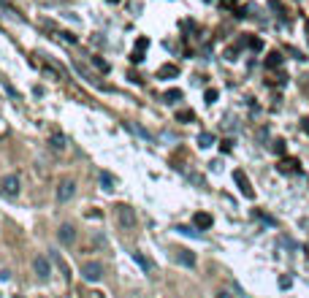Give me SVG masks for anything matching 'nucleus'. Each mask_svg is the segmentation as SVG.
<instances>
[{
	"mask_svg": "<svg viewBox=\"0 0 309 298\" xmlns=\"http://www.w3.org/2000/svg\"><path fill=\"white\" fill-rule=\"evenodd\" d=\"M19 190H22V182H19L17 174H6L0 179V195H3V198L14 201L19 195Z\"/></svg>",
	"mask_w": 309,
	"mask_h": 298,
	"instance_id": "obj_1",
	"label": "nucleus"
},
{
	"mask_svg": "<svg viewBox=\"0 0 309 298\" xmlns=\"http://www.w3.org/2000/svg\"><path fill=\"white\" fill-rule=\"evenodd\" d=\"M117 222L122 225L125 230H133L136 222H139V217H136V211L130 209L128 204H119V206H117Z\"/></svg>",
	"mask_w": 309,
	"mask_h": 298,
	"instance_id": "obj_2",
	"label": "nucleus"
},
{
	"mask_svg": "<svg viewBox=\"0 0 309 298\" xmlns=\"http://www.w3.org/2000/svg\"><path fill=\"white\" fill-rule=\"evenodd\" d=\"M100 276H103V263H98V260H90V263L82 266V279L84 282H98Z\"/></svg>",
	"mask_w": 309,
	"mask_h": 298,
	"instance_id": "obj_3",
	"label": "nucleus"
},
{
	"mask_svg": "<svg viewBox=\"0 0 309 298\" xmlns=\"http://www.w3.org/2000/svg\"><path fill=\"white\" fill-rule=\"evenodd\" d=\"M73 195H76V182H73V179H65V182H60L57 193H54L57 204H68V201L73 198Z\"/></svg>",
	"mask_w": 309,
	"mask_h": 298,
	"instance_id": "obj_4",
	"label": "nucleus"
},
{
	"mask_svg": "<svg viewBox=\"0 0 309 298\" xmlns=\"http://www.w3.org/2000/svg\"><path fill=\"white\" fill-rule=\"evenodd\" d=\"M234 179H236V184H239V190H241L244 198H255V190H252V184H250V179H247L244 171H234Z\"/></svg>",
	"mask_w": 309,
	"mask_h": 298,
	"instance_id": "obj_5",
	"label": "nucleus"
},
{
	"mask_svg": "<svg viewBox=\"0 0 309 298\" xmlns=\"http://www.w3.org/2000/svg\"><path fill=\"white\" fill-rule=\"evenodd\" d=\"M33 271H35V276H38V279H49V276H52V269H49V260L44 255H38L33 260Z\"/></svg>",
	"mask_w": 309,
	"mask_h": 298,
	"instance_id": "obj_6",
	"label": "nucleus"
},
{
	"mask_svg": "<svg viewBox=\"0 0 309 298\" xmlns=\"http://www.w3.org/2000/svg\"><path fill=\"white\" fill-rule=\"evenodd\" d=\"M57 239H60V244H65V247H71L76 241V228L71 225V222H65V225H60V230H57Z\"/></svg>",
	"mask_w": 309,
	"mask_h": 298,
	"instance_id": "obj_7",
	"label": "nucleus"
},
{
	"mask_svg": "<svg viewBox=\"0 0 309 298\" xmlns=\"http://www.w3.org/2000/svg\"><path fill=\"white\" fill-rule=\"evenodd\" d=\"M174 260L179 266H185V269H192V266H195V255H192L190 250H174Z\"/></svg>",
	"mask_w": 309,
	"mask_h": 298,
	"instance_id": "obj_8",
	"label": "nucleus"
},
{
	"mask_svg": "<svg viewBox=\"0 0 309 298\" xmlns=\"http://www.w3.org/2000/svg\"><path fill=\"white\" fill-rule=\"evenodd\" d=\"M212 214H206V211H195V217H192V225H195V228L198 230H209L212 228Z\"/></svg>",
	"mask_w": 309,
	"mask_h": 298,
	"instance_id": "obj_9",
	"label": "nucleus"
},
{
	"mask_svg": "<svg viewBox=\"0 0 309 298\" xmlns=\"http://www.w3.org/2000/svg\"><path fill=\"white\" fill-rule=\"evenodd\" d=\"M146 46H149V38H139V41H136L133 54H130V60H133V63H141V60H144V49Z\"/></svg>",
	"mask_w": 309,
	"mask_h": 298,
	"instance_id": "obj_10",
	"label": "nucleus"
},
{
	"mask_svg": "<svg viewBox=\"0 0 309 298\" xmlns=\"http://www.w3.org/2000/svg\"><path fill=\"white\" fill-rule=\"evenodd\" d=\"M158 76L160 79H174V76H179V65H174V63H171V65H163V68L158 70Z\"/></svg>",
	"mask_w": 309,
	"mask_h": 298,
	"instance_id": "obj_11",
	"label": "nucleus"
},
{
	"mask_svg": "<svg viewBox=\"0 0 309 298\" xmlns=\"http://www.w3.org/2000/svg\"><path fill=\"white\" fill-rule=\"evenodd\" d=\"M293 171H298V160L285 158V160L280 163V174H293Z\"/></svg>",
	"mask_w": 309,
	"mask_h": 298,
	"instance_id": "obj_12",
	"label": "nucleus"
},
{
	"mask_svg": "<svg viewBox=\"0 0 309 298\" xmlns=\"http://www.w3.org/2000/svg\"><path fill=\"white\" fill-rule=\"evenodd\" d=\"M49 146H52L54 152H63V149H65V138L60 133H52V136H49Z\"/></svg>",
	"mask_w": 309,
	"mask_h": 298,
	"instance_id": "obj_13",
	"label": "nucleus"
},
{
	"mask_svg": "<svg viewBox=\"0 0 309 298\" xmlns=\"http://www.w3.org/2000/svg\"><path fill=\"white\" fill-rule=\"evenodd\" d=\"M280 65H282V54H280V52H271V54L266 57V68H268V70L280 68Z\"/></svg>",
	"mask_w": 309,
	"mask_h": 298,
	"instance_id": "obj_14",
	"label": "nucleus"
},
{
	"mask_svg": "<svg viewBox=\"0 0 309 298\" xmlns=\"http://www.w3.org/2000/svg\"><path fill=\"white\" fill-rule=\"evenodd\" d=\"M195 119V114H192L190 109H182V111H176V122H192Z\"/></svg>",
	"mask_w": 309,
	"mask_h": 298,
	"instance_id": "obj_15",
	"label": "nucleus"
},
{
	"mask_svg": "<svg viewBox=\"0 0 309 298\" xmlns=\"http://www.w3.org/2000/svg\"><path fill=\"white\" fill-rule=\"evenodd\" d=\"M212 144H214V136H212V133H201L198 136V146H201V149H209Z\"/></svg>",
	"mask_w": 309,
	"mask_h": 298,
	"instance_id": "obj_16",
	"label": "nucleus"
},
{
	"mask_svg": "<svg viewBox=\"0 0 309 298\" xmlns=\"http://www.w3.org/2000/svg\"><path fill=\"white\" fill-rule=\"evenodd\" d=\"M179 98H182V90H166V95H163L166 103H176Z\"/></svg>",
	"mask_w": 309,
	"mask_h": 298,
	"instance_id": "obj_17",
	"label": "nucleus"
},
{
	"mask_svg": "<svg viewBox=\"0 0 309 298\" xmlns=\"http://www.w3.org/2000/svg\"><path fill=\"white\" fill-rule=\"evenodd\" d=\"M100 187L103 190H114V176L111 174H100Z\"/></svg>",
	"mask_w": 309,
	"mask_h": 298,
	"instance_id": "obj_18",
	"label": "nucleus"
},
{
	"mask_svg": "<svg viewBox=\"0 0 309 298\" xmlns=\"http://www.w3.org/2000/svg\"><path fill=\"white\" fill-rule=\"evenodd\" d=\"M133 260H136V263H139L144 271H152V263L146 260V257H141V252H133Z\"/></svg>",
	"mask_w": 309,
	"mask_h": 298,
	"instance_id": "obj_19",
	"label": "nucleus"
},
{
	"mask_svg": "<svg viewBox=\"0 0 309 298\" xmlns=\"http://www.w3.org/2000/svg\"><path fill=\"white\" fill-rule=\"evenodd\" d=\"M60 38H63V41H68V44H76V41H79V38H76V35L73 33H68V30H60Z\"/></svg>",
	"mask_w": 309,
	"mask_h": 298,
	"instance_id": "obj_20",
	"label": "nucleus"
},
{
	"mask_svg": "<svg viewBox=\"0 0 309 298\" xmlns=\"http://www.w3.org/2000/svg\"><path fill=\"white\" fill-rule=\"evenodd\" d=\"M247 46H250L252 52H261V49H263V41H261V38H250V41H247Z\"/></svg>",
	"mask_w": 309,
	"mask_h": 298,
	"instance_id": "obj_21",
	"label": "nucleus"
},
{
	"mask_svg": "<svg viewBox=\"0 0 309 298\" xmlns=\"http://www.w3.org/2000/svg\"><path fill=\"white\" fill-rule=\"evenodd\" d=\"M271 149H274L277 155H285V141H282V138H277L274 144H271Z\"/></svg>",
	"mask_w": 309,
	"mask_h": 298,
	"instance_id": "obj_22",
	"label": "nucleus"
},
{
	"mask_svg": "<svg viewBox=\"0 0 309 298\" xmlns=\"http://www.w3.org/2000/svg\"><path fill=\"white\" fill-rule=\"evenodd\" d=\"M204 98H206V103H214V100L220 98V92H217V90H206V95H204Z\"/></svg>",
	"mask_w": 309,
	"mask_h": 298,
	"instance_id": "obj_23",
	"label": "nucleus"
},
{
	"mask_svg": "<svg viewBox=\"0 0 309 298\" xmlns=\"http://www.w3.org/2000/svg\"><path fill=\"white\" fill-rule=\"evenodd\" d=\"M220 149H222V152H231V149H234V141H231V138H225V141H222V144H220Z\"/></svg>",
	"mask_w": 309,
	"mask_h": 298,
	"instance_id": "obj_24",
	"label": "nucleus"
},
{
	"mask_svg": "<svg viewBox=\"0 0 309 298\" xmlns=\"http://www.w3.org/2000/svg\"><path fill=\"white\" fill-rule=\"evenodd\" d=\"M3 87H6V92H8V95H11V98H14V100H19L17 90H14V87H11V84H8V82H3Z\"/></svg>",
	"mask_w": 309,
	"mask_h": 298,
	"instance_id": "obj_25",
	"label": "nucleus"
},
{
	"mask_svg": "<svg viewBox=\"0 0 309 298\" xmlns=\"http://www.w3.org/2000/svg\"><path fill=\"white\" fill-rule=\"evenodd\" d=\"M93 63H95V68H100V70H109V65H106L100 57H93Z\"/></svg>",
	"mask_w": 309,
	"mask_h": 298,
	"instance_id": "obj_26",
	"label": "nucleus"
},
{
	"mask_svg": "<svg viewBox=\"0 0 309 298\" xmlns=\"http://www.w3.org/2000/svg\"><path fill=\"white\" fill-rule=\"evenodd\" d=\"M84 298H106L100 290H90V293H84Z\"/></svg>",
	"mask_w": 309,
	"mask_h": 298,
	"instance_id": "obj_27",
	"label": "nucleus"
},
{
	"mask_svg": "<svg viewBox=\"0 0 309 298\" xmlns=\"http://www.w3.org/2000/svg\"><path fill=\"white\" fill-rule=\"evenodd\" d=\"M290 285H293L290 276H282V279H280V287H290Z\"/></svg>",
	"mask_w": 309,
	"mask_h": 298,
	"instance_id": "obj_28",
	"label": "nucleus"
},
{
	"mask_svg": "<svg viewBox=\"0 0 309 298\" xmlns=\"http://www.w3.org/2000/svg\"><path fill=\"white\" fill-rule=\"evenodd\" d=\"M301 130H304V133L309 136V119H301Z\"/></svg>",
	"mask_w": 309,
	"mask_h": 298,
	"instance_id": "obj_29",
	"label": "nucleus"
},
{
	"mask_svg": "<svg viewBox=\"0 0 309 298\" xmlns=\"http://www.w3.org/2000/svg\"><path fill=\"white\" fill-rule=\"evenodd\" d=\"M217 298H231V293H225V290H220V293H217Z\"/></svg>",
	"mask_w": 309,
	"mask_h": 298,
	"instance_id": "obj_30",
	"label": "nucleus"
},
{
	"mask_svg": "<svg viewBox=\"0 0 309 298\" xmlns=\"http://www.w3.org/2000/svg\"><path fill=\"white\" fill-rule=\"evenodd\" d=\"M307 33H309V19H307Z\"/></svg>",
	"mask_w": 309,
	"mask_h": 298,
	"instance_id": "obj_31",
	"label": "nucleus"
},
{
	"mask_svg": "<svg viewBox=\"0 0 309 298\" xmlns=\"http://www.w3.org/2000/svg\"><path fill=\"white\" fill-rule=\"evenodd\" d=\"M109 3H119V0H109Z\"/></svg>",
	"mask_w": 309,
	"mask_h": 298,
	"instance_id": "obj_32",
	"label": "nucleus"
},
{
	"mask_svg": "<svg viewBox=\"0 0 309 298\" xmlns=\"http://www.w3.org/2000/svg\"><path fill=\"white\" fill-rule=\"evenodd\" d=\"M228 3H231V0H228ZM234 3H236V0H234Z\"/></svg>",
	"mask_w": 309,
	"mask_h": 298,
	"instance_id": "obj_33",
	"label": "nucleus"
}]
</instances>
